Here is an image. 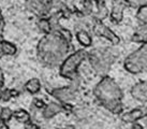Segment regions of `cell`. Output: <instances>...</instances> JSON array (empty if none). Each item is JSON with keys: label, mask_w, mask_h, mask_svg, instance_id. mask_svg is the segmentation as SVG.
<instances>
[{"label": "cell", "mask_w": 147, "mask_h": 129, "mask_svg": "<svg viewBox=\"0 0 147 129\" xmlns=\"http://www.w3.org/2000/svg\"><path fill=\"white\" fill-rule=\"evenodd\" d=\"M78 88H80V77H78L73 80H71L70 85L65 86V87L53 88L49 93L60 103H69L76 98Z\"/></svg>", "instance_id": "obj_6"}, {"label": "cell", "mask_w": 147, "mask_h": 129, "mask_svg": "<svg viewBox=\"0 0 147 129\" xmlns=\"http://www.w3.org/2000/svg\"><path fill=\"white\" fill-rule=\"evenodd\" d=\"M60 129H76V128H75V126H73V125H67V126H65L63 128H60Z\"/></svg>", "instance_id": "obj_27"}, {"label": "cell", "mask_w": 147, "mask_h": 129, "mask_svg": "<svg viewBox=\"0 0 147 129\" xmlns=\"http://www.w3.org/2000/svg\"><path fill=\"white\" fill-rule=\"evenodd\" d=\"M85 59H87L86 50H78L76 52L69 54L59 66V74L70 81L78 77V67Z\"/></svg>", "instance_id": "obj_4"}, {"label": "cell", "mask_w": 147, "mask_h": 129, "mask_svg": "<svg viewBox=\"0 0 147 129\" xmlns=\"http://www.w3.org/2000/svg\"><path fill=\"white\" fill-rule=\"evenodd\" d=\"M25 8L38 17H47L53 10L49 0H26Z\"/></svg>", "instance_id": "obj_7"}, {"label": "cell", "mask_w": 147, "mask_h": 129, "mask_svg": "<svg viewBox=\"0 0 147 129\" xmlns=\"http://www.w3.org/2000/svg\"><path fill=\"white\" fill-rule=\"evenodd\" d=\"M0 95H1V101H4V102L12 99L11 89H3L2 92H0Z\"/></svg>", "instance_id": "obj_21"}, {"label": "cell", "mask_w": 147, "mask_h": 129, "mask_svg": "<svg viewBox=\"0 0 147 129\" xmlns=\"http://www.w3.org/2000/svg\"><path fill=\"white\" fill-rule=\"evenodd\" d=\"M131 41L135 43H141V44L147 43V25H142L134 32V35L131 37Z\"/></svg>", "instance_id": "obj_14"}, {"label": "cell", "mask_w": 147, "mask_h": 129, "mask_svg": "<svg viewBox=\"0 0 147 129\" xmlns=\"http://www.w3.org/2000/svg\"><path fill=\"white\" fill-rule=\"evenodd\" d=\"M0 83H1V84L4 83V73L1 68H0Z\"/></svg>", "instance_id": "obj_25"}, {"label": "cell", "mask_w": 147, "mask_h": 129, "mask_svg": "<svg viewBox=\"0 0 147 129\" xmlns=\"http://www.w3.org/2000/svg\"><path fill=\"white\" fill-rule=\"evenodd\" d=\"M75 37L78 43L84 48H89L92 44V38L90 36L89 31L87 30H78L75 33Z\"/></svg>", "instance_id": "obj_13"}, {"label": "cell", "mask_w": 147, "mask_h": 129, "mask_svg": "<svg viewBox=\"0 0 147 129\" xmlns=\"http://www.w3.org/2000/svg\"><path fill=\"white\" fill-rule=\"evenodd\" d=\"M0 14H1V9H0Z\"/></svg>", "instance_id": "obj_32"}, {"label": "cell", "mask_w": 147, "mask_h": 129, "mask_svg": "<svg viewBox=\"0 0 147 129\" xmlns=\"http://www.w3.org/2000/svg\"><path fill=\"white\" fill-rule=\"evenodd\" d=\"M123 68L132 74L147 72V43L142 44L126 57Z\"/></svg>", "instance_id": "obj_5"}, {"label": "cell", "mask_w": 147, "mask_h": 129, "mask_svg": "<svg viewBox=\"0 0 147 129\" xmlns=\"http://www.w3.org/2000/svg\"><path fill=\"white\" fill-rule=\"evenodd\" d=\"M0 52L4 54V55H8V56H13L15 55L17 52L16 45L12 43V42H9V41L2 40L0 41Z\"/></svg>", "instance_id": "obj_15"}, {"label": "cell", "mask_w": 147, "mask_h": 129, "mask_svg": "<svg viewBox=\"0 0 147 129\" xmlns=\"http://www.w3.org/2000/svg\"><path fill=\"white\" fill-rule=\"evenodd\" d=\"M4 26H5V20L2 16V14H0V41H2L3 39V30H4Z\"/></svg>", "instance_id": "obj_22"}, {"label": "cell", "mask_w": 147, "mask_h": 129, "mask_svg": "<svg viewBox=\"0 0 147 129\" xmlns=\"http://www.w3.org/2000/svg\"><path fill=\"white\" fill-rule=\"evenodd\" d=\"M25 129H41V128H40L36 123H33L32 121H30L25 124Z\"/></svg>", "instance_id": "obj_23"}, {"label": "cell", "mask_w": 147, "mask_h": 129, "mask_svg": "<svg viewBox=\"0 0 147 129\" xmlns=\"http://www.w3.org/2000/svg\"><path fill=\"white\" fill-rule=\"evenodd\" d=\"M144 118H145V125H146V127H147V116L144 117Z\"/></svg>", "instance_id": "obj_28"}, {"label": "cell", "mask_w": 147, "mask_h": 129, "mask_svg": "<svg viewBox=\"0 0 147 129\" xmlns=\"http://www.w3.org/2000/svg\"><path fill=\"white\" fill-rule=\"evenodd\" d=\"M92 26H91V29H92V31L96 36L98 37H101V38H104L106 40H109L111 43H113L114 45L118 44L119 42H120V39H119V37L113 32L107 26L103 24L101 20H92Z\"/></svg>", "instance_id": "obj_8"}, {"label": "cell", "mask_w": 147, "mask_h": 129, "mask_svg": "<svg viewBox=\"0 0 147 129\" xmlns=\"http://www.w3.org/2000/svg\"><path fill=\"white\" fill-rule=\"evenodd\" d=\"M37 27L39 29V31L42 32L43 35H47L52 31L51 28V24L47 17H39L37 20Z\"/></svg>", "instance_id": "obj_17"}, {"label": "cell", "mask_w": 147, "mask_h": 129, "mask_svg": "<svg viewBox=\"0 0 147 129\" xmlns=\"http://www.w3.org/2000/svg\"><path fill=\"white\" fill-rule=\"evenodd\" d=\"M118 56V51L114 48H98L87 52V59L91 68L101 77L107 75Z\"/></svg>", "instance_id": "obj_3"}, {"label": "cell", "mask_w": 147, "mask_h": 129, "mask_svg": "<svg viewBox=\"0 0 147 129\" xmlns=\"http://www.w3.org/2000/svg\"><path fill=\"white\" fill-rule=\"evenodd\" d=\"M131 96L136 101L142 102L144 105L147 103V83L146 82H138L130 89Z\"/></svg>", "instance_id": "obj_10"}, {"label": "cell", "mask_w": 147, "mask_h": 129, "mask_svg": "<svg viewBox=\"0 0 147 129\" xmlns=\"http://www.w3.org/2000/svg\"><path fill=\"white\" fill-rule=\"evenodd\" d=\"M0 129H9V126L7 125V123H0Z\"/></svg>", "instance_id": "obj_26"}, {"label": "cell", "mask_w": 147, "mask_h": 129, "mask_svg": "<svg viewBox=\"0 0 147 129\" xmlns=\"http://www.w3.org/2000/svg\"><path fill=\"white\" fill-rule=\"evenodd\" d=\"M0 101H1V95H0Z\"/></svg>", "instance_id": "obj_31"}, {"label": "cell", "mask_w": 147, "mask_h": 129, "mask_svg": "<svg viewBox=\"0 0 147 129\" xmlns=\"http://www.w3.org/2000/svg\"><path fill=\"white\" fill-rule=\"evenodd\" d=\"M136 18L142 25H147V2L139 8L136 13Z\"/></svg>", "instance_id": "obj_18"}, {"label": "cell", "mask_w": 147, "mask_h": 129, "mask_svg": "<svg viewBox=\"0 0 147 129\" xmlns=\"http://www.w3.org/2000/svg\"><path fill=\"white\" fill-rule=\"evenodd\" d=\"M72 50L71 42L67 41L58 30L42 37L37 46V56L40 64L49 69L59 67Z\"/></svg>", "instance_id": "obj_1"}, {"label": "cell", "mask_w": 147, "mask_h": 129, "mask_svg": "<svg viewBox=\"0 0 147 129\" xmlns=\"http://www.w3.org/2000/svg\"><path fill=\"white\" fill-rule=\"evenodd\" d=\"M146 116L147 111L145 109V105H143L141 108H135V109H132L128 112L121 113L120 114V119L126 124H134V123H138V121Z\"/></svg>", "instance_id": "obj_9"}, {"label": "cell", "mask_w": 147, "mask_h": 129, "mask_svg": "<svg viewBox=\"0 0 147 129\" xmlns=\"http://www.w3.org/2000/svg\"><path fill=\"white\" fill-rule=\"evenodd\" d=\"M41 81L37 79V77H32V79L28 80L24 85L25 90L28 92L29 94H31V95H36V94L39 93L41 90Z\"/></svg>", "instance_id": "obj_12"}, {"label": "cell", "mask_w": 147, "mask_h": 129, "mask_svg": "<svg viewBox=\"0 0 147 129\" xmlns=\"http://www.w3.org/2000/svg\"><path fill=\"white\" fill-rule=\"evenodd\" d=\"M131 129H144V127L141 124H139V123H134L131 126Z\"/></svg>", "instance_id": "obj_24"}, {"label": "cell", "mask_w": 147, "mask_h": 129, "mask_svg": "<svg viewBox=\"0 0 147 129\" xmlns=\"http://www.w3.org/2000/svg\"><path fill=\"white\" fill-rule=\"evenodd\" d=\"M2 86H3V84H1V83H0V92H1V89H2Z\"/></svg>", "instance_id": "obj_29"}, {"label": "cell", "mask_w": 147, "mask_h": 129, "mask_svg": "<svg viewBox=\"0 0 147 129\" xmlns=\"http://www.w3.org/2000/svg\"><path fill=\"white\" fill-rule=\"evenodd\" d=\"M60 112H63L62 103H58V102L53 101V102H49L47 105H45L44 109L42 110V116L44 117L45 119H51Z\"/></svg>", "instance_id": "obj_11"}, {"label": "cell", "mask_w": 147, "mask_h": 129, "mask_svg": "<svg viewBox=\"0 0 147 129\" xmlns=\"http://www.w3.org/2000/svg\"><path fill=\"white\" fill-rule=\"evenodd\" d=\"M13 117H14L18 123H22V124H26V123H28V122L31 121V115H30V113L23 109L17 110L15 112H13Z\"/></svg>", "instance_id": "obj_16"}, {"label": "cell", "mask_w": 147, "mask_h": 129, "mask_svg": "<svg viewBox=\"0 0 147 129\" xmlns=\"http://www.w3.org/2000/svg\"><path fill=\"white\" fill-rule=\"evenodd\" d=\"M94 95L98 102L109 112L120 115L123 112V93L114 79L109 75L102 77L94 86Z\"/></svg>", "instance_id": "obj_2"}, {"label": "cell", "mask_w": 147, "mask_h": 129, "mask_svg": "<svg viewBox=\"0 0 147 129\" xmlns=\"http://www.w3.org/2000/svg\"><path fill=\"white\" fill-rule=\"evenodd\" d=\"M45 103L44 101L40 99V98H36V99H33L32 101V105H31V109H34V110H43L45 107Z\"/></svg>", "instance_id": "obj_20"}, {"label": "cell", "mask_w": 147, "mask_h": 129, "mask_svg": "<svg viewBox=\"0 0 147 129\" xmlns=\"http://www.w3.org/2000/svg\"><path fill=\"white\" fill-rule=\"evenodd\" d=\"M1 57H2V53L0 52V59H1Z\"/></svg>", "instance_id": "obj_30"}, {"label": "cell", "mask_w": 147, "mask_h": 129, "mask_svg": "<svg viewBox=\"0 0 147 129\" xmlns=\"http://www.w3.org/2000/svg\"><path fill=\"white\" fill-rule=\"evenodd\" d=\"M13 117V111L10 108L4 107L0 110V122L2 123H8L12 119Z\"/></svg>", "instance_id": "obj_19"}]
</instances>
